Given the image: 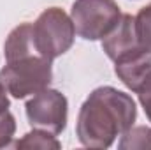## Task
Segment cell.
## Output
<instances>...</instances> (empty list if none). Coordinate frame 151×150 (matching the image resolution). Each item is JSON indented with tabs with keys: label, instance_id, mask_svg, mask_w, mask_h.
Returning <instances> with one entry per match:
<instances>
[{
	"label": "cell",
	"instance_id": "4fadbf2b",
	"mask_svg": "<svg viewBox=\"0 0 151 150\" xmlns=\"http://www.w3.org/2000/svg\"><path fill=\"white\" fill-rule=\"evenodd\" d=\"M7 94H9V92H7V88H5V87H4V83L0 81V111L9 110V106H11Z\"/></svg>",
	"mask_w": 151,
	"mask_h": 150
},
{
	"label": "cell",
	"instance_id": "9c48e42d",
	"mask_svg": "<svg viewBox=\"0 0 151 150\" xmlns=\"http://www.w3.org/2000/svg\"><path fill=\"white\" fill-rule=\"evenodd\" d=\"M14 147L16 149H40V150L53 149V150H58V149H62V143L56 140L55 134H51V133H47L44 129H35L34 127V131L27 133L21 140H18L14 143Z\"/></svg>",
	"mask_w": 151,
	"mask_h": 150
},
{
	"label": "cell",
	"instance_id": "6da1fadb",
	"mask_svg": "<svg viewBox=\"0 0 151 150\" xmlns=\"http://www.w3.org/2000/svg\"><path fill=\"white\" fill-rule=\"evenodd\" d=\"M137 118V106L130 94L114 87H99L83 103L76 134L83 147L109 149Z\"/></svg>",
	"mask_w": 151,
	"mask_h": 150
},
{
	"label": "cell",
	"instance_id": "30bf717a",
	"mask_svg": "<svg viewBox=\"0 0 151 150\" xmlns=\"http://www.w3.org/2000/svg\"><path fill=\"white\" fill-rule=\"evenodd\" d=\"M135 30L142 48L151 53V4L142 7L135 16Z\"/></svg>",
	"mask_w": 151,
	"mask_h": 150
},
{
	"label": "cell",
	"instance_id": "7c38bea8",
	"mask_svg": "<svg viewBox=\"0 0 151 150\" xmlns=\"http://www.w3.org/2000/svg\"><path fill=\"white\" fill-rule=\"evenodd\" d=\"M137 95H139V103L144 108V113H146L148 120L151 122V76L144 81V85L139 88Z\"/></svg>",
	"mask_w": 151,
	"mask_h": 150
},
{
	"label": "cell",
	"instance_id": "277c9868",
	"mask_svg": "<svg viewBox=\"0 0 151 150\" xmlns=\"http://www.w3.org/2000/svg\"><path fill=\"white\" fill-rule=\"evenodd\" d=\"M70 18L79 37L99 41L118 25L121 11L114 0H76Z\"/></svg>",
	"mask_w": 151,
	"mask_h": 150
},
{
	"label": "cell",
	"instance_id": "8fae6325",
	"mask_svg": "<svg viewBox=\"0 0 151 150\" xmlns=\"http://www.w3.org/2000/svg\"><path fill=\"white\" fill-rule=\"evenodd\" d=\"M16 134V118L9 110L0 111V149H5L12 143Z\"/></svg>",
	"mask_w": 151,
	"mask_h": 150
},
{
	"label": "cell",
	"instance_id": "8992f818",
	"mask_svg": "<svg viewBox=\"0 0 151 150\" xmlns=\"http://www.w3.org/2000/svg\"><path fill=\"white\" fill-rule=\"evenodd\" d=\"M102 50L106 51V55L113 62L128 58V57H132L135 53H141V51H146L142 48L139 37H137L135 16L121 14L118 25L102 39Z\"/></svg>",
	"mask_w": 151,
	"mask_h": 150
},
{
	"label": "cell",
	"instance_id": "52a82bcc",
	"mask_svg": "<svg viewBox=\"0 0 151 150\" xmlns=\"http://www.w3.org/2000/svg\"><path fill=\"white\" fill-rule=\"evenodd\" d=\"M114 73L128 90L137 94L144 81L151 76V53L141 51L128 58L114 62Z\"/></svg>",
	"mask_w": 151,
	"mask_h": 150
},
{
	"label": "cell",
	"instance_id": "ba28073f",
	"mask_svg": "<svg viewBox=\"0 0 151 150\" xmlns=\"http://www.w3.org/2000/svg\"><path fill=\"white\" fill-rule=\"evenodd\" d=\"M119 150H146L151 149V127L148 125H132L127 133L119 136Z\"/></svg>",
	"mask_w": 151,
	"mask_h": 150
},
{
	"label": "cell",
	"instance_id": "7a4b0ae2",
	"mask_svg": "<svg viewBox=\"0 0 151 150\" xmlns=\"http://www.w3.org/2000/svg\"><path fill=\"white\" fill-rule=\"evenodd\" d=\"M53 60L40 55H28L5 62L0 69V81L16 99H25L47 88L53 79Z\"/></svg>",
	"mask_w": 151,
	"mask_h": 150
},
{
	"label": "cell",
	"instance_id": "3957f363",
	"mask_svg": "<svg viewBox=\"0 0 151 150\" xmlns=\"http://www.w3.org/2000/svg\"><path fill=\"white\" fill-rule=\"evenodd\" d=\"M34 44L39 55L55 60L67 53L76 39L72 18L60 7H49L32 23Z\"/></svg>",
	"mask_w": 151,
	"mask_h": 150
},
{
	"label": "cell",
	"instance_id": "5b68a950",
	"mask_svg": "<svg viewBox=\"0 0 151 150\" xmlns=\"http://www.w3.org/2000/svg\"><path fill=\"white\" fill-rule=\"evenodd\" d=\"M25 111H27L28 124L32 127L44 129L58 136L67 127L69 101L60 90L47 87L37 94H34V97L27 101Z\"/></svg>",
	"mask_w": 151,
	"mask_h": 150
}]
</instances>
